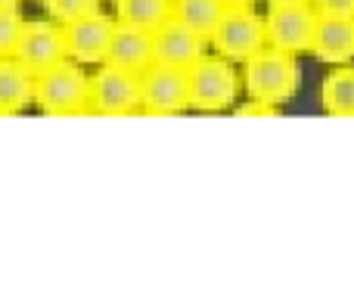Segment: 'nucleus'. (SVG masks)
Returning a JSON list of instances; mask_svg holds the SVG:
<instances>
[{"instance_id":"22","label":"nucleus","mask_w":354,"mask_h":292,"mask_svg":"<svg viewBox=\"0 0 354 292\" xmlns=\"http://www.w3.org/2000/svg\"><path fill=\"white\" fill-rule=\"evenodd\" d=\"M227 6H252V3H258V0H224Z\"/></svg>"},{"instance_id":"23","label":"nucleus","mask_w":354,"mask_h":292,"mask_svg":"<svg viewBox=\"0 0 354 292\" xmlns=\"http://www.w3.org/2000/svg\"><path fill=\"white\" fill-rule=\"evenodd\" d=\"M19 0H0V10H16Z\"/></svg>"},{"instance_id":"24","label":"nucleus","mask_w":354,"mask_h":292,"mask_svg":"<svg viewBox=\"0 0 354 292\" xmlns=\"http://www.w3.org/2000/svg\"><path fill=\"white\" fill-rule=\"evenodd\" d=\"M37 3H44V0H37Z\"/></svg>"},{"instance_id":"16","label":"nucleus","mask_w":354,"mask_h":292,"mask_svg":"<svg viewBox=\"0 0 354 292\" xmlns=\"http://www.w3.org/2000/svg\"><path fill=\"white\" fill-rule=\"evenodd\" d=\"M320 103L330 116L354 118V66H342L326 75L320 87Z\"/></svg>"},{"instance_id":"15","label":"nucleus","mask_w":354,"mask_h":292,"mask_svg":"<svg viewBox=\"0 0 354 292\" xmlns=\"http://www.w3.org/2000/svg\"><path fill=\"white\" fill-rule=\"evenodd\" d=\"M224 12H227L224 0H174V19H180L187 28H193L205 41H212Z\"/></svg>"},{"instance_id":"18","label":"nucleus","mask_w":354,"mask_h":292,"mask_svg":"<svg viewBox=\"0 0 354 292\" xmlns=\"http://www.w3.org/2000/svg\"><path fill=\"white\" fill-rule=\"evenodd\" d=\"M22 16L19 10H0V56H12L19 44V35H22Z\"/></svg>"},{"instance_id":"14","label":"nucleus","mask_w":354,"mask_h":292,"mask_svg":"<svg viewBox=\"0 0 354 292\" xmlns=\"http://www.w3.org/2000/svg\"><path fill=\"white\" fill-rule=\"evenodd\" d=\"M115 16L124 25L156 31L174 16V0H118Z\"/></svg>"},{"instance_id":"6","label":"nucleus","mask_w":354,"mask_h":292,"mask_svg":"<svg viewBox=\"0 0 354 292\" xmlns=\"http://www.w3.org/2000/svg\"><path fill=\"white\" fill-rule=\"evenodd\" d=\"M137 109H140V75L103 62L97 75H91V112L118 118Z\"/></svg>"},{"instance_id":"25","label":"nucleus","mask_w":354,"mask_h":292,"mask_svg":"<svg viewBox=\"0 0 354 292\" xmlns=\"http://www.w3.org/2000/svg\"><path fill=\"white\" fill-rule=\"evenodd\" d=\"M112 3H118V0H112Z\"/></svg>"},{"instance_id":"11","label":"nucleus","mask_w":354,"mask_h":292,"mask_svg":"<svg viewBox=\"0 0 354 292\" xmlns=\"http://www.w3.org/2000/svg\"><path fill=\"white\" fill-rule=\"evenodd\" d=\"M106 62L115 66V69H124V72H134V75H143L147 69H153L156 66L153 31H143V28H134V25L115 22Z\"/></svg>"},{"instance_id":"12","label":"nucleus","mask_w":354,"mask_h":292,"mask_svg":"<svg viewBox=\"0 0 354 292\" xmlns=\"http://www.w3.org/2000/svg\"><path fill=\"white\" fill-rule=\"evenodd\" d=\"M311 53L330 66H348L354 60V19H330L320 16Z\"/></svg>"},{"instance_id":"17","label":"nucleus","mask_w":354,"mask_h":292,"mask_svg":"<svg viewBox=\"0 0 354 292\" xmlns=\"http://www.w3.org/2000/svg\"><path fill=\"white\" fill-rule=\"evenodd\" d=\"M44 3H47L50 19L59 25H68V22H75V19L100 12V0H44Z\"/></svg>"},{"instance_id":"19","label":"nucleus","mask_w":354,"mask_h":292,"mask_svg":"<svg viewBox=\"0 0 354 292\" xmlns=\"http://www.w3.org/2000/svg\"><path fill=\"white\" fill-rule=\"evenodd\" d=\"M320 16L330 19H354V0H311Z\"/></svg>"},{"instance_id":"13","label":"nucleus","mask_w":354,"mask_h":292,"mask_svg":"<svg viewBox=\"0 0 354 292\" xmlns=\"http://www.w3.org/2000/svg\"><path fill=\"white\" fill-rule=\"evenodd\" d=\"M35 103V75L12 56H0V118L19 116Z\"/></svg>"},{"instance_id":"5","label":"nucleus","mask_w":354,"mask_h":292,"mask_svg":"<svg viewBox=\"0 0 354 292\" xmlns=\"http://www.w3.org/2000/svg\"><path fill=\"white\" fill-rule=\"evenodd\" d=\"M317 22H320V12L311 3L270 6L268 16H264L268 47L286 50V53H311Z\"/></svg>"},{"instance_id":"9","label":"nucleus","mask_w":354,"mask_h":292,"mask_svg":"<svg viewBox=\"0 0 354 292\" xmlns=\"http://www.w3.org/2000/svg\"><path fill=\"white\" fill-rule=\"evenodd\" d=\"M112 31H115V19L103 16V12H91L84 19L62 25L68 60L81 62V66H103L112 44Z\"/></svg>"},{"instance_id":"10","label":"nucleus","mask_w":354,"mask_h":292,"mask_svg":"<svg viewBox=\"0 0 354 292\" xmlns=\"http://www.w3.org/2000/svg\"><path fill=\"white\" fill-rule=\"evenodd\" d=\"M205 37L196 35L193 28L180 22V19H168L162 28L153 31V47H156V66H171V69H189L205 56Z\"/></svg>"},{"instance_id":"8","label":"nucleus","mask_w":354,"mask_h":292,"mask_svg":"<svg viewBox=\"0 0 354 292\" xmlns=\"http://www.w3.org/2000/svg\"><path fill=\"white\" fill-rule=\"evenodd\" d=\"M12 60L22 62L35 78L44 75L47 69L59 66L62 60H68L62 25H56V22H25L16 50H12Z\"/></svg>"},{"instance_id":"3","label":"nucleus","mask_w":354,"mask_h":292,"mask_svg":"<svg viewBox=\"0 0 354 292\" xmlns=\"http://www.w3.org/2000/svg\"><path fill=\"white\" fill-rule=\"evenodd\" d=\"M187 75H189V109L224 112L236 103L243 78L233 72L230 60H224V56H202Z\"/></svg>"},{"instance_id":"21","label":"nucleus","mask_w":354,"mask_h":292,"mask_svg":"<svg viewBox=\"0 0 354 292\" xmlns=\"http://www.w3.org/2000/svg\"><path fill=\"white\" fill-rule=\"evenodd\" d=\"M270 6H292V3H311V0H268Z\"/></svg>"},{"instance_id":"7","label":"nucleus","mask_w":354,"mask_h":292,"mask_svg":"<svg viewBox=\"0 0 354 292\" xmlns=\"http://www.w3.org/2000/svg\"><path fill=\"white\" fill-rule=\"evenodd\" d=\"M189 109V75L183 69L153 66L140 75V112L177 116Z\"/></svg>"},{"instance_id":"4","label":"nucleus","mask_w":354,"mask_h":292,"mask_svg":"<svg viewBox=\"0 0 354 292\" xmlns=\"http://www.w3.org/2000/svg\"><path fill=\"white\" fill-rule=\"evenodd\" d=\"M214 53L230 62H245L261 47H268V31H264V16H258L252 6H227L221 25L214 28L212 41Z\"/></svg>"},{"instance_id":"1","label":"nucleus","mask_w":354,"mask_h":292,"mask_svg":"<svg viewBox=\"0 0 354 292\" xmlns=\"http://www.w3.org/2000/svg\"><path fill=\"white\" fill-rule=\"evenodd\" d=\"M301 81V69L295 53L277 47H261L255 56L245 60L243 87L252 100H261L270 106H283L295 97Z\"/></svg>"},{"instance_id":"20","label":"nucleus","mask_w":354,"mask_h":292,"mask_svg":"<svg viewBox=\"0 0 354 292\" xmlns=\"http://www.w3.org/2000/svg\"><path fill=\"white\" fill-rule=\"evenodd\" d=\"M236 116H239V118H255V116H261V118H270V116H277V106H270V103H261V100H252V103L239 106V109H236Z\"/></svg>"},{"instance_id":"2","label":"nucleus","mask_w":354,"mask_h":292,"mask_svg":"<svg viewBox=\"0 0 354 292\" xmlns=\"http://www.w3.org/2000/svg\"><path fill=\"white\" fill-rule=\"evenodd\" d=\"M35 103L44 116L68 118L91 112V78L81 72V62L62 60L35 78Z\"/></svg>"}]
</instances>
